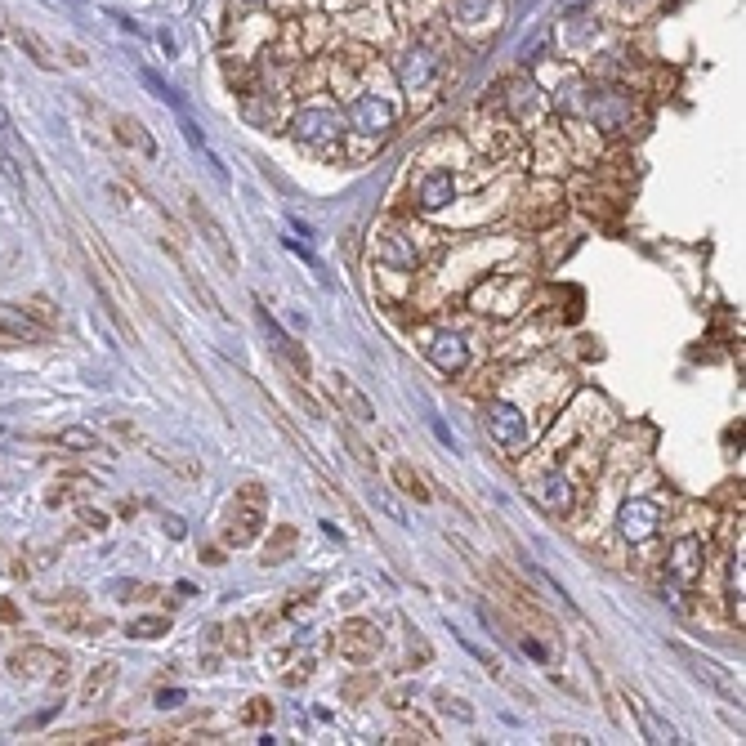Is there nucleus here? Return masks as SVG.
Returning <instances> with one entry per match:
<instances>
[{
	"mask_svg": "<svg viewBox=\"0 0 746 746\" xmlns=\"http://www.w3.org/2000/svg\"><path fill=\"white\" fill-rule=\"evenodd\" d=\"M9 675L14 679H27V684H63L68 679V662H63L54 648H41V644H27L9 657Z\"/></svg>",
	"mask_w": 746,
	"mask_h": 746,
	"instance_id": "1",
	"label": "nucleus"
},
{
	"mask_svg": "<svg viewBox=\"0 0 746 746\" xmlns=\"http://www.w3.org/2000/svg\"><path fill=\"white\" fill-rule=\"evenodd\" d=\"M483 425H487V438H492L501 452H510V456H519L523 452V443H528V420H523V411L514 407V403H487L483 407Z\"/></svg>",
	"mask_w": 746,
	"mask_h": 746,
	"instance_id": "2",
	"label": "nucleus"
},
{
	"mask_svg": "<svg viewBox=\"0 0 746 746\" xmlns=\"http://www.w3.org/2000/svg\"><path fill=\"white\" fill-rule=\"evenodd\" d=\"M340 135H344V121L327 108H304L300 117H295V139H300L304 148L322 152V157H336Z\"/></svg>",
	"mask_w": 746,
	"mask_h": 746,
	"instance_id": "3",
	"label": "nucleus"
},
{
	"mask_svg": "<svg viewBox=\"0 0 746 746\" xmlns=\"http://www.w3.org/2000/svg\"><path fill=\"white\" fill-rule=\"evenodd\" d=\"M380 648H385V635H380L376 621H344L340 635H336V653L344 657V662H353V666L376 662Z\"/></svg>",
	"mask_w": 746,
	"mask_h": 746,
	"instance_id": "4",
	"label": "nucleus"
},
{
	"mask_svg": "<svg viewBox=\"0 0 746 746\" xmlns=\"http://www.w3.org/2000/svg\"><path fill=\"white\" fill-rule=\"evenodd\" d=\"M671 653H675L679 662H684L697 679H706V684H711L715 693L724 697V702H738V706H742V684H738V679H733L729 671H724V666L715 662V657L697 653V648H688V644H671Z\"/></svg>",
	"mask_w": 746,
	"mask_h": 746,
	"instance_id": "5",
	"label": "nucleus"
},
{
	"mask_svg": "<svg viewBox=\"0 0 746 746\" xmlns=\"http://www.w3.org/2000/svg\"><path fill=\"white\" fill-rule=\"evenodd\" d=\"M657 523H662V505L648 501V496L626 501V505H621V514H617V528H621V537H626L630 545H639V541L653 537Z\"/></svg>",
	"mask_w": 746,
	"mask_h": 746,
	"instance_id": "6",
	"label": "nucleus"
},
{
	"mask_svg": "<svg viewBox=\"0 0 746 746\" xmlns=\"http://www.w3.org/2000/svg\"><path fill=\"white\" fill-rule=\"evenodd\" d=\"M327 394H331V403H336L349 420H358V425H371V420H376V407H371V398L362 394V389L353 385L344 371H331V376H327Z\"/></svg>",
	"mask_w": 746,
	"mask_h": 746,
	"instance_id": "7",
	"label": "nucleus"
},
{
	"mask_svg": "<svg viewBox=\"0 0 746 746\" xmlns=\"http://www.w3.org/2000/svg\"><path fill=\"white\" fill-rule=\"evenodd\" d=\"M188 215H193L197 233L206 237V246H210V251L219 255V264H224V269H237V251H233V246H228V233H224V224H219V219L210 215L202 197H188Z\"/></svg>",
	"mask_w": 746,
	"mask_h": 746,
	"instance_id": "8",
	"label": "nucleus"
},
{
	"mask_svg": "<svg viewBox=\"0 0 746 746\" xmlns=\"http://www.w3.org/2000/svg\"><path fill=\"white\" fill-rule=\"evenodd\" d=\"M425 353L438 371H447V376H461V371L470 367V344L456 336V331H434L429 344H425Z\"/></svg>",
	"mask_w": 746,
	"mask_h": 746,
	"instance_id": "9",
	"label": "nucleus"
},
{
	"mask_svg": "<svg viewBox=\"0 0 746 746\" xmlns=\"http://www.w3.org/2000/svg\"><path fill=\"white\" fill-rule=\"evenodd\" d=\"M0 340H23V344H45L50 340V327L36 322L23 304H5L0 300Z\"/></svg>",
	"mask_w": 746,
	"mask_h": 746,
	"instance_id": "10",
	"label": "nucleus"
},
{
	"mask_svg": "<svg viewBox=\"0 0 746 746\" xmlns=\"http://www.w3.org/2000/svg\"><path fill=\"white\" fill-rule=\"evenodd\" d=\"M349 126L362 130V135H385V130H394V108L376 94H362V99L349 103Z\"/></svg>",
	"mask_w": 746,
	"mask_h": 746,
	"instance_id": "11",
	"label": "nucleus"
},
{
	"mask_svg": "<svg viewBox=\"0 0 746 746\" xmlns=\"http://www.w3.org/2000/svg\"><path fill=\"white\" fill-rule=\"evenodd\" d=\"M523 295H528V282H519V277H492L487 286H478L474 304H487L492 313H519Z\"/></svg>",
	"mask_w": 746,
	"mask_h": 746,
	"instance_id": "12",
	"label": "nucleus"
},
{
	"mask_svg": "<svg viewBox=\"0 0 746 746\" xmlns=\"http://www.w3.org/2000/svg\"><path fill=\"white\" fill-rule=\"evenodd\" d=\"M702 563H706L702 541H697V537H679L666 568H671V581H675V586H697V581H702Z\"/></svg>",
	"mask_w": 746,
	"mask_h": 746,
	"instance_id": "13",
	"label": "nucleus"
},
{
	"mask_svg": "<svg viewBox=\"0 0 746 746\" xmlns=\"http://www.w3.org/2000/svg\"><path fill=\"white\" fill-rule=\"evenodd\" d=\"M255 313H260V322H264V336H269L273 340V349L277 353H282V362H286V367H291L295 371V376H309V353H304L300 349V344H295L291 336H286V331L282 327H277V318H273V313L269 309H264V304L260 300H255Z\"/></svg>",
	"mask_w": 746,
	"mask_h": 746,
	"instance_id": "14",
	"label": "nucleus"
},
{
	"mask_svg": "<svg viewBox=\"0 0 746 746\" xmlns=\"http://www.w3.org/2000/svg\"><path fill=\"white\" fill-rule=\"evenodd\" d=\"M260 532H264V505L237 501L233 519H228V528H224V541H228V545H251L255 537H260Z\"/></svg>",
	"mask_w": 746,
	"mask_h": 746,
	"instance_id": "15",
	"label": "nucleus"
},
{
	"mask_svg": "<svg viewBox=\"0 0 746 746\" xmlns=\"http://www.w3.org/2000/svg\"><path fill=\"white\" fill-rule=\"evenodd\" d=\"M376 251H380V260L389 264V269H398V273H411L420 264V251H416V242H407L398 228H385V233L376 237Z\"/></svg>",
	"mask_w": 746,
	"mask_h": 746,
	"instance_id": "16",
	"label": "nucleus"
},
{
	"mask_svg": "<svg viewBox=\"0 0 746 746\" xmlns=\"http://www.w3.org/2000/svg\"><path fill=\"white\" fill-rule=\"evenodd\" d=\"M54 621H59L63 630H76V635H103V630H108V621L94 617L90 604H85L81 595H68V599H63V608L54 612Z\"/></svg>",
	"mask_w": 746,
	"mask_h": 746,
	"instance_id": "17",
	"label": "nucleus"
},
{
	"mask_svg": "<svg viewBox=\"0 0 746 746\" xmlns=\"http://www.w3.org/2000/svg\"><path fill=\"white\" fill-rule=\"evenodd\" d=\"M532 496H537L541 501V510L545 514H572V501H577V496H572V483L563 474H545V478H537V487H532Z\"/></svg>",
	"mask_w": 746,
	"mask_h": 746,
	"instance_id": "18",
	"label": "nucleus"
},
{
	"mask_svg": "<svg viewBox=\"0 0 746 746\" xmlns=\"http://www.w3.org/2000/svg\"><path fill=\"white\" fill-rule=\"evenodd\" d=\"M452 197H456V179L447 170H429L416 188L420 210H443V206H452Z\"/></svg>",
	"mask_w": 746,
	"mask_h": 746,
	"instance_id": "19",
	"label": "nucleus"
},
{
	"mask_svg": "<svg viewBox=\"0 0 746 746\" xmlns=\"http://www.w3.org/2000/svg\"><path fill=\"white\" fill-rule=\"evenodd\" d=\"M112 684H117V662H99L81 684V706H103L112 697Z\"/></svg>",
	"mask_w": 746,
	"mask_h": 746,
	"instance_id": "20",
	"label": "nucleus"
},
{
	"mask_svg": "<svg viewBox=\"0 0 746 746\" xmlns=\"http://www.w3.org/2000/svg\"><path fill=\"white\" fill-rule=\"evenodd\" d=\"M398 76H403L407 90H425V85L434 81V59H429L425 50H407L403 59H398Z\"/></svg>",
	"mask_w": 746,
	"mask_h": 746,
	"instance_id": "21",
	"label": "nucleus"
},
{
	"mask_svg": "<svg viewBox=\"0 0 746 746\" xmlns=\"http://www.w3.org/2000/svg\"><path fill=\"white\" fill-rule=\"evenodd\" d=\"M112 130H117V139H121V143H130V148H139L143 157H157V139H152V135L139 126L135 117H112Z\"/></svg>",
	"mask_w": 746,
	"mask_h": 746,
	"instance_id": "22",
	"label": "nucleus"
},
{
	"mask_svg": "<svg viewBox=\"0 0 746 746\" xmlns=\"http://www.w3.org/2000/svg\"><path fill=\"white\" fill-rule=\"evenodd\" d=\"M626 702H630V711H635V715H639V724H644L648 742H679V738H675V729H671V724H662V720H657V715H653V711H648V706H644V702H639V697H635V693H630V697H626Z\"/></svg>",
	"mask_w": 746,
	"mask_h": 746,
	"instance_id": "23",
	"label": "nucleus"
},
{
	"mask_svg": "<svg viewBox=\"0 0 746 746\" xmlns=\"http://www.w3.org/2000/svg\"><path fill=\"white\" fill-rule=\"evenodd\" d=\"M14 41L23 45V50L32 54L36 63H41V68H59V59H54V50H50V45H45L36 32H27V27H14Z\"/></svg>",
	"mask_w": 746,
	"mask_h": 746,
	"instance_id": "24",
	"label": "nucleus"
},
{
	"mask_svg": "<svg viewBox=\"0 0 746 746\" xmlns=\"http://www.w3.org/2000/svg\"><path fill=\"white\" fill-rule=\"evenodd\" d=\"M59 447H76V452H103V438L94 434V429L68 425V429H59Z\"/></svg>",
	"mask_w": 746,
	"mask_h": 746,
	"instance_id": "25",
	"label": "nucleus"
},
{
	"mask_svg": "<svg viewBox=\"0 0 746 746\" xmlns=\"http://www.w3.org/2000/svg\"><path fill=\"white\" fill-rule=\"evenodd\" d=\"M394 483L403 487L407 496H416V501H429V487H425V478H420L416 470H411L407 461H398V465H394Z\"/></svg>",
	"mask_w": 746,
	"mask_h": 746,
	"instance_id": "26",
	"label": "nucleus"
},
{
	"mask_svg": "<svg viewBox=\"0 0 746 746\" xmlns=\"http://www.w3.org/2000/svg\"><path fill=\"white\" fill-rule=\"evenodd\" d=\"M398 733H403L407 742H438L434 724H429L425 715H403V724H398Z\"/></svg>",
	"mask_w": 746,
	"mask_h": 746,
	"instance_id": "27",
	"label": "nucleus"
},
{
	"mask_svg": "<svg viewBox=\"0 0 746 746\" xmlns=\"http://www.w3.org/2000/svg\"><path fill=\"white\" fill-rule=\"evenodd\" d=\"M166 630H170L166 617H135V621L126 626V635H130V639H157V635H166Z\"/></svg>",
	"mask_w": 746,
	"mask_h": 746,
	"instance_id": "28",
	"label": "nucleus"
},
{
	"mask_svg": "<svg viewBox=\"0 0 746 746\" xmlns=\"http://www.w3.org/2000/svg\"><path fill=\"white\" fill-rule=\"evenodd\" d=\"M295 545V528H277V541H269V550H264V563H286V554H291Z\"/></svg>",
	"mask_w": 746,
	"mask_h": 746,
	"instance_id": "29",
	"label": "nucleus"
},
{
	"mask_svg": "<svg viewBox=\"0 0 746 746\" xmlns=\"http://www.w3.org/2000/svg\"><path fill=\"white\" fill-rule=\"evenodd\" d=\"M228 630V635H224V648H228V653H233V657H246V653H251V635H246V621H233V626H224Z\"/></svg>",
	"mask_w": 746,
	"mask_h": 746,
	"instance_id": "30",
	"label": "nucleus"
},
{
	"mask_svg": "<svg viewBox=\"0 0 746 746\" xmlns=\"http://www.w3.org/2000/svg\"><path fill=\"white\" fill-rule=\"evenodd\" d=\"M456 18L461 23H478V18H487V9H492V0H452Z\"/></svg>",
	"mask_w": 746,
	"mask_h": 746,
	"instance_id": "31",
	"label": "nucleus"
},
{
	"mask_svg": "<svg viewBox=\"0 0 746 746\" xmlns=\"http://www.w3.org/2000/svg\"><path fill=\"white\" fill-rule=\"evenodd\" d=\"M269 720H273L269 697H251V706H242V724H269Z\"/></svg>",
	"mask_w": 746,
	"mask_h": 746,
	"instance_id": "32",
	"label": "nucleus"
},
{
	"mask_svg": "<svg viewBox=\"0 0 746 746\" xmlns=\"http://www.w3.org/2000/svg\"><path fill=\"white\" fill-rule=\"evenodd\" d=\"M438 711L456 715V720H465V724L474 720V706H465V697H452V693H447V688H443V693H438Z\"/></svg>",
	"mask_w": 746,
	"mask_h": 746,
	"instance_id": "33",
	"label": "nucleus"
},
{
	"mask_svg": "<svg viewBox=\"0 0 746 746\" xmlns=\"http://www.w3.org/2000/svg\"><path fill=\"white\" fill-rule=\"evenodd\" d=\"M340 434H344V443H349V447H353V456H358V461H362V465H367V470H376V456H371V452H367V443H362V438H358V434H353V429H349V425H344V429H340Z\"/></svg>",
	"mask_w": 746,
	"mask_h": 746,
	"instance_id": "34",
	"label": "nucleus"
},
{
	"mask_svg": "<svg viewBox=\"0 0 746 746\" xmlns=\"http://www.w3.org/2000/svg\"><path fill=\"white\" fill-rule=\"evenodd\" d=\"M729 595L742 612V554H733V563H729Z\"/></svg>",
	"mask_w": 746,
	"mask_h": 746,
	"instance_id": "35",
	"label": "nucleus"
},
{
	"mask_svg": "<svg viewBox=\"0 0 746 746\" xmlns=\"http://www.w3.org/2000/svg\"><path fill=\"white\" fill-rule=\"evenodd\" d=\"M76 519H81V528H85V532H108V514H103V510H90V505H85V510L76 514Z\"/></svg>",
	"mask_w": 746,
	"mask_h": 746,
	"instance_id": "36",
	"label": "nucleus"
},
{
	"mask_svg": "<svg viewBox=\"0 0 746 746\" xmlns=\"http://www.w3.org/2000/svg\"><path fill=\"white\" fill-rule=\"evenodd\" d=\"M184 702H188L184 688H161V693H157V706H161V711H179Z\"/></svg>",
	"mask_w": 746,
	"mask_h": 746,
	"instance_id": "37",
	"label": "nucleus"
},
{
	"mask_svg": "<svg viewBox=\"0 0 746 746\" xmlns=\"http://www.w3.org/2000/svg\"><path fill=\"white\" fill-rule=\"evenodd\" d=\"M309 675H313V657H304V662H295V671L282 675V684H286V688H300Z\"/></svg>",
	"mask_w": 746,
	"mask_h": 746,
	"instance_id": "38",
	"label": "nucleus"
},
{
	"mask_svg": "<svg viewBox=\"0 0 746 746\" xmlns=\"http://www.w3.org/2000/svg\"><path fill=\"white\" fill-rule=\"evenodd\" d=\"M166 532H170V537H184V519H175V514H166Z\"/></svg>",
	"mask_w": 746,
	"mask_h": 746,
	"instance_id": "39",
	"label": "nucleus"
},
{
	"mask_svg": "<svg viewBox=\"0 0 746 746\" xmlns=\"http://www.w3.org/2000/svg\"><path fill=\"white\" fill-rule=\"evenodd\" d=\"M18 612H14V604H9V599H0V621H14Z\"/></svg>",
	"mask_w": 746,
	"mask_h": 746,
	"instance_id": "40",
	"label": "nucleus"
},
{
	"mask_svg": "<svg viewBox=\"0 0 746 746\" xmlns=\"http://www.w3.org/2000/svg\"><path fill=\"white\" fill-rule=\"evenodd\" d=\"M554 742H563V746H586V738H577V733H563V738H554Z\"/></svg>",
	"mask_w": 746,
	"mask_h": 746,
	"instance_id": "41",
	"label": "nucleus"
},
{
	"mask_svg": "<svg viewBox=\"0 0 746 746\" xmlns=\"http://www.w3.org/2000/svg\"><path fill=\"white\" fill-rule=\"evenodd\" d=\"M242 5H264V0H242Z\"/></svg>",
	"mask_w": 746,
	"mask_h": 746,
	"instance_id": "42",
	"label": "nucleus"
}]
</instances>
